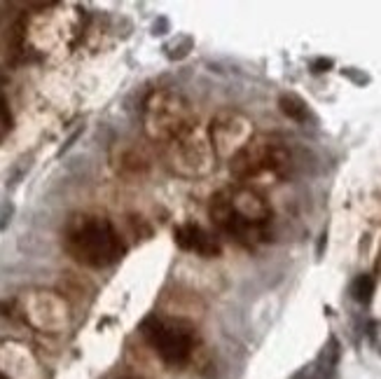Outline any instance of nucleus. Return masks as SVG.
<instances>
[{
    "mask_svg": "<svg viewBox=\"0 0 381 379\" xmlns=\"http://www.w3.org/2000/svg\"><path fill=\"white\" fill-rule=\"evenodd\" d=\"M208 215L220 232L246 248H255L269 239V222L274 213L260 190L250 185H234L213 195Z\"/></svg>",
    "mask_w": 381,
    "mask_h": 379,
    "instance_id": "obj_1",
    "label": "nucleus"
},
{
    "mask_svg": "<svg viewBox=\"0 0 381 379\" xmlns=\"http://www.w3.org/2000/svg\"><path fill=\"white\" fill-rule=\"evenodd\" d=\"M63 248L75 262L85 267H110L122 260L127 246L120 232L105 215L78 213L73 215L63 232Z\"/></svg>",
    "mask_w": 381,
    "mask_h": 379,
    "instance_id": "obj_2",
    "label": "nucleus"
},
{
    "mask_svg": "<svg viewBox=\"0 0 381 379\" xmlns=\"http://www.w3.org/2000/svg\"><path fill=\"white\" fill-rule=\"evenodd\" d=\"M143 127L155 143L169 145L199 127L194 105L176 89H155L143 105Z\"/></svg>",
    "mask_w": 381,
    "mask_h": 379,
    "instance_id": "obj_3",
    "label": "nucleus"
},
{
    "mask_svg": "<svg viewBox=\"0 0 381 379\" xmlns=\"http://www.w3.org/2000/svg\"><path fill=\"white\" fill-rule=\"evenodd\" d=\"M236 180H283L292 171V155L283 138L272 134H255L250 143L230 162Z\"/></svg>",
    "mask_w": 381,
    "mask_h": 379,
    "instance_id": "obj_4",
    "label": "nucleus"
},
{
    "mask_svg": "<svg viewBox=\"0 0 381 379\" xmlns=\"http://www.w3.org/2000/svg\"><path fill=\"white\" fill-rule=\"evenodd\" d=\"M140 332L166 365L182 367L192 358L197 347V330L194 325L182 318H162L147 316L140 323Z\"/></svg>",
    "mask_w": 381,
    "mask_h": 379,
    "instance_id": "obj_5",
    "label": "nucleus"
},
{
    "mask_svg": "<svg viewBox=\"0 0 381 379\" xmlns=\"http://www.w3.org/2000/svg\"><path fill=\"white\" fill-rule=\"evenodd\" d=\"M166 162H169V169L176 176L197 180V178H204L213 171L218 157L213 153L208 134H204L197 127L192 134L182 136V138L166 145Z\"/></svg>",
    "mask_w": 381,
    "mask_h": 379,
    "instance_id": "obj_6",
    "label": "nucleus"
},
{
    "mask_svg": "<svg viewBox=\"0 0 381 379\" xmlns=\"http://www.w3.org/2000/svg\"><path fill=\"white\" fill-rule=\"evenodd\" d=\"M208 141L215 157L230 164L236 155L250 143L255 136L253 122L239 110H220L213 115L211 124H208Z\"/></svg>",
    "mask_w": 381,
    "mask_h": 379,
    "instance_id": "obj_7",
    "label": "nucleus"
},
{
    "mask_svg": "<svg viewBox=\"0 0 381 379\" xmlns=\"http://www.w3.org/2000/svg\"><path fill=\"white\" fill-rule=\"evenodd\" d=\"M176 244L182 251L197 253L201 257H218L222 251L218 239L197 222H185V225L176 227Z\"/></svg>",
    "mask_w": 381,
    "mask_h": 379,
    "instance_id": "obj_8",
    "label": "nucleus"
},
{
    "mask_svg": "<svg viewBox=\"0 0 381 379\" xmlns=\"http://www.w3.org/2000/svg\"><path fill=\"white\" fill-rule=\"evenodd\" d=\"M279 108L285 117H290L295 122H307L309 117H311L307 103H304L297 94H283V96L279 98Z\"/></svg>",
    "mask_w": 381,
    "mask_h": 379,
    "instance_id": "obj_9",
    "label": "nucleus"
},
{
    "mask_svg": "<svg viewBox=\"0 0 381 379\" xmlns=\"http://www.w3.org/2000/svg\"><path fill=\"white\" fill-rule=\"evenodd\" d=\"M120 166H122V173H136V176H138V173H145L147 171L150 159L140 153V150L131 147V150H127V153L120 157Z\"/></svg>",
    "mask_w": 381,
    "mask_h": 379,
    "instance_id": "obj_10",
    "label": "nucleus"
},
{
    "mask_svg": "<svg viewBox=\"0 0 381 379\" xmlns=\"http://www.w3.org/2000/svg\"><path fill=\"white\" fill-rule=\"evenodd\" d=\"M372 293H374V279L367 274L358 276L356 283H353V297H356L358 302L367 305V302L372 300Z\"/></svg>",
    "mask_w": 381,
    "mask_h": 379,
    "instance_id": "obj_11",
    "label": "nucleus"
},
{
    "mask_svg": "<svg viewBox=\"0 0 381 379\" xmlns=\"http://www.w3.org/2000/svg\"><path fill=\"white\" fill-rule=\"evenodd\" d=\"M14 213L12 204H3V211H0V232H5L7 225H10V215Z\"/></svg>",
    "mask_w": 381,
    "mask_h": 379,
    "instance_id": "obj_12",
    "label": "nucleus"
},
{
    "mask_svg": "<svg viewBox=\"0 0 381 379\" xmlns=\"http://www.w3.org/2000/svg\"><path fill=\"white\" fill-rule=\"evenodd\" d=\"M327 68H332V61H330V59H318V61L314 63V70H327Z\"/></svg>",
    "mask_w": 381,
    "mask_h": 379,
    "instance_id": "obj_13",
    "label": "nucleus"
},
{
    "mask_svg": "<svg viewBox=\"0 0 381 379\" xmlns=\"http://www.w3.org/2000/svg\"><path fill=\"white\" fill-rule=\"evenodd\" d=\"M124 379H138V377H124Z\"/></svg>",
    "mask_w": 381,
    "mask_h": 379,
    "instance_id": "obj_14",
    "label": "nucleus"
},
{
    "mask_svg": "<svg viewBox=\"0 0 381 379\" xmlns=\"http://www.w3.org/2000/svg\"><path fill=\"white\" fill-rule=\"evenodd\" d=\"M0 379H7V377H5V374H0Z\"/></svg>",
    "mask_w": 381,
    "mask_h": 379,
    "instance_id": "obj_15",
    "label": "nucleus"
}]
</instances>
